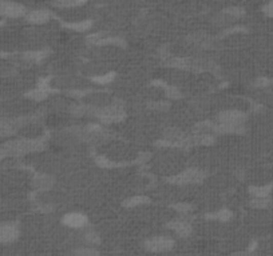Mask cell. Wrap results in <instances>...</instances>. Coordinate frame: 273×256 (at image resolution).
I'll use <instances>...</instances> for the list:
<instances>
[{"instance_id":"7a4b0ae2","label":"cell","mask_w":273,"mask_h":256,"mask_svg":"<svg viewBox=\"0 0 273 256\" xmlns=\"http://www.w3.org/2000/svg\"><path fill=\"white\" fill-rule=\"evenodd\" d=\"M62 119L59 118V116H55V115H52V116H50V118L47 119V124L51 125V127H55V125L61 124Z\"/></svg>"},{"instance_id":"5b68a950","label":"cell","mask_w":273,"mask_h":256,"mask_svg":"<svg viewBox=\"0 0 273 256\" xmlns=\"http://www.w3.org/2000/svg\"><path fill=\"white\" fill-rule=\"evenodd\" d=\"M272 11H273V10H272Z\"/></svg>"},{"instance_id":"277c9868","label":"cell","mask_w":273,"mask_h":256,"mask_svg":"<svg viewBox=\"0 0 273 256\" xmlns=\"http://www.w3.org/2000/svg\"><path fill=\"white\" fill-rule=\"evenodd\" d=\"M0 156H2V154H0Z\"/></svg>"},{"instance_id":"6da1fadb","label":"cell","mask_w":273,"mask_h":256,"mask_svg":"<svg viewBox=\"0 0 273 256\" xmlns=\"http://www.w3.org/2000/svg\"><path fill=\"white\" fill-rule=\"evenodd\" d=\"M16 229L12 226L0 227V243H10L16 238Z\"/></svg>"},{"instance_id":"3957f363","label":"cell","mask_w":273,"mask_h":256,"mask_svg":"<svg viewBox=\"0 0 273 256\" xmlns=\"http://www.w3.org/2000/svg\"><path fill=\"white\" fill-rule=\"evenodd\" d=\"M61 40H62V41L67 40V34H65V32H63V34L61 35Z\"/></svg>"}]
</instances>
